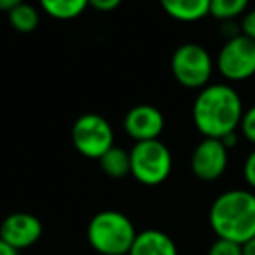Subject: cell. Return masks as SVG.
Listing matches in <instances>:
<instances>
[{
  "instance_id": "26",
  "label": "cell",
  "mask_w": 255,
  "mask_h": 255,
  "mask_svg": "<svg viewBox=\"0 0 255 255\" xmlns=\"http://www.w3.org/2000/svg\"><path fill=\"white\" fill-rule=\"evenodd\" d=\"M126 255H128V254H126Z\"/></svg>"
},
{
  "instance_id": "12",
  "label": "cell",
  "mask_w": 255,
  "mask_h": 255,
  "mask_svg": "<svg viewBox=\"0 0 255 255\" xmlns=\"http://www.w3.org/2000/svg\"><path fill=\"white\" fill-rule=\"evenodd\" d=\"M163 9L168 16L178 21H198L210 14V0H163Z\"/></svg>"
},
{
  "instance_id": "19",
  "label": "cell",
  "mask_w": 255,
  "mask_h": 255,
  "mask_svg": "<svg viewBox=\"0 0 255 255\" xmlns=\"http://www.w3.org/2000/svg\"><path fill=\"white\" fill-rule=\"evenodd\" d=\"M243 177L252 189H255V149L247 156L243 164Z\"/></svg>"
},
{
  "instance_id": "3",
  "label": "cell",
  "mask_w": 255,
  "mask_h": 255,
  "mask_svg": "<svg viewBox=\"0 0 255 255\" xmlns=\"http://www.w3.org/2000/svg\"><path fill=\"white\" fill-rule=\"evenodd\" d=\"M136 231L131 220L116 210L96 213L88 226L89 245L102 255H126L131 250Z\"/></svg>"
},
{
  "instance_id": "11",
  "label": "cell",
  "mask_w": 255,
  "mask_h": 255,
  "mask_svg": "<svg viewBox=\"0 0 255 255\" xmlns=\"http://www.w3.org/2000/svg\"><path fill=\"white\" fill-rule=\"evenodd\" d=\"M128 255H178L177 245L163 231L147 229L136 234Z\"/></svg>"
},
{
  "instance_id": "18",
  "label": "cell",
  "mask_w": 255,
  "mask_h": 255,
  "mask_svg": "<svg viewBox=\"0 0 255 255\" xmlns=\"http://www.w3.org/2000/svg\"><path fill=\"white\" fill-rule=\"evenodd\" d=\"M240 128H241V133H243L245 138L255 145V105H252L250 109L245 110Z\"/></svg>"
},
{
  "instance_id": "9",
  "label": "cell",
  "mask_w": 255,
  "mask_h": 255,
  "mask_svg": "<svg viewBox=\"0 0 255 255\" xmlns=\"http://www.w3.org/2000/svg\"><path fill=\"white\" fill-rule=\"evenodd\" d=\"M40 236H42V222L32 213H11L0 224V238L18 252L32 247L40 240Z\"/></svg>"
},
{
  "instance_id": "10",
  "label": "cell",
  "mask_w": 255,
  "mask_h": 255,
  "mask_svg": "<svg viewBox=\"0 0 255 255\" xmlns=\"http://www.w3.org/2000/svg\"><path fill=\"white\" fill-rule=\"evenodd\" d=\"M164 128V117L152 105H136L124 117V129L136 142L157 140Z\"/></svg>"
},
{
  "instance_id": "23",
  "label": "cell",
  "mask_w": 255,
  "mask_h": 255,
  "mask_svg": "<svg viewBox=\"0 0 255 255\" xmlns=\"http://www.w3.org/2000/svg\"><path fill=\"white\" fill-rule=\"evenodd\" d=\"M18 4H19V0H0V11H4L9 14Z\"/></svg>"
},
{
  "instance_id": "22",
  "label": "cell",
  "mask_w": 255,
  "mask_h": 255,
  "mask_svg": "<svg viewBox=\"0 0 255 255\" xmlns=\"http://www.w3.org/2000/svg\"><path fill=\"white\" fill-rule=\"evenodd\" d=\"M0 255H19V252L0 238Z\"/></svg>"
},
{
  "instance_id": "14",
  "label": "cell",
  "mask_w": 255,
  "mask_h": 255,
  "mask_svg": "<svg viewBox=\"0 0 255 255\" xmlns=\"http://www.w3.org/2000/svg\"><path fill=\"white\" fill-rule=\"evenodd\" d=\"M40 5L51 18L65 21V19L79 18L89 4L86 0H44Z\"/></svg>"
},
{
  "instance_id": "15",
  "label": "cell",
  "mask_w": 255,
  "mask_h": 255,
  "mask_svg": "<svg viewBox=\"0 0 255 255\" xmlns=\"http://www.w3.org/2000/svg\"><path fill=\"white\" fill-rule=\"evenodd\" d=\"M7 18H9V23L12 25V28L21 33H30L39 26V11H37L33 5L23 4V2H19V4L9 12Z\"/></svg>"
},
{
  "instance_id": "2",
  "label": "cell",
  "mask_w": 255,
  "mask_h": 255,
  "mask_svg": "<svg viewBox=\"0 0 255 255\" xmlns=\"http://www.w3.org/2000/svg\"><path fill=\"white\" fill-rule=\"evenodd\" d=\"M210 226L219 240L243 247L255 238V194L243 189L226 191L212 203Z\"/></svg>"
},
{
  "instance_id": "25",
  "label": "cell",
  "mask_w": 255,
  "mask_h": 255,
  "mask_svg": "<svg viewBox=\"0 0 255 255\" xmlns=\"http://www.w3.org/2000/svg\"><path fill=\"white\" fill-rule=\"evenodd\" d=\"M243 255H255V238L243 245Z\"/></svg>"
},
{
  "instance_id": "13",
  "label": "cell",
  "mask_w": 255,
  "mask_h": 255,
  "mask_svg": "<svg viewBox=\"0 0 255 255\" xmlns=\"http://www.w3.org/2000/svg\"><path fill=\"white\" fill-rule=\"evenodd\" d=\"M98 161L102 170L112 178H123L131 173V157H129V152H126L121 147L114 145Z\"/></svg>"
},
{
  "instance_id": "6",
  "label": "cell",
  "mask_w": 255,
  "mask_h": 255,
  "mask_svg": "<svg viewBox=\"0 0 255 255\" xmlns=\"http://www.w3.org/2000/svg\"><path fill=\"white\" fill-rule=\"evenodd\" d=\"M72 142L84 157L100 159L114 147L112 126L98 114H84L72 128Z\"/></svg>"
},
{
  "instance_id": "4",
  "label": "cell",
  "mask_w": 255,
  "mask_h": 255,
  "mask_svg": "<svg viewBox=\"0 0 255 255\" xmlns=\"http://www.w3.org/2000/svg\"><path fill=\"white\" fill-rule=\"evenodd\" d=\"M131 175L143 185H159L170 177L173 159L161 140L136 142L129 150Z\"/></svg>"
},
{
  "instance_id": "8",
  "label": "cell",
  "mask_w": 255,
  "mask_h": 255,
  "mask_svg": "<svg viewBox=\"0 0 255 255\" xmlns=\"http://www.w3.org/2000/svg\"><path fill=\"white\" fill-rule=\"evenodd\" d=\"M229 161L227 149L220 140L205 138L196 145L191 157L192 173L203 182H213L224 175Z\"/></svg>"
},
{
  "instance_id": "7",
  "label": "cell",
  "mask_w": 255,
  "mask_h": 255,
  "mask_svg": "<svg viewBox=\"0 0 255 255\" xmlns=\"http://www.w3.org/2000/svg\"><path fill=\"white\" fill-rule=\"evenodd\" d=\"M217 68L227 81H247L255 75V40L243 33L231 37L217 56Z\"/></svg>"
},
{
  "instance_id": "17",
  "label": "cell",
  "mask_w": 255,
  "mask_h": 255,
  "mask_svg": "<svg viewBox=\"0 0 255 255\" xmlns=\"http://www.w3.org/2000/svg\"><path fill=\"white\" fill-rule=\"evenodd\" d=\"M208 255H243V247L238 243L217 238L213 245L210 247Z\"/></svg>"
},
{
  "instance_id": "24",
  "label": "cell",
  "mask_w": 255,
  "mask_h": 255,
  "mask_svg": "<svg viewBox=\"0 0 255 255\" xmlns=\"http://www.w3.org/2000/svg\"><path fill=\"white\" fill-rule=\"evenodd\" d=\"M220 142L224 143V145H226V149L229 150L231 147H234L238 143V136H236V133H231V135H227V136H224L222 140H220Z\"/></svg>"
},
{
  "instance_id": "20",
  "label": "cell",
  "mask_w": 255,
  "mask_h": 255,
  "mask_svg": "<svg viewBox=\"0 0 255 255\" xmlns=\"http://www.w3.org/2000/svg\"><path fill=\"white\" fill-rule=\"evenodd\" d=\"M241 33L248 39L255 40V9L245 12L243 21H241Z\"/></svg>"
},
{
  "instance_id": "5",
  "label": "cell",
  "mask_w": 255,
  "mask_h": 255,
  "mask_svg": "<svg viewBox=\"0 0 255 255\" xmlns=\"http://www.w3.org/2000/svg\"><path fill=\"white\" fill-rule=\"evenodd\" d=\"M171 72L178 84H182L184 88L203 89L208 86V81L212 77V56L199 44H184L171 56Z\"/></svg>"
},
{
  "instance_id": "1",
  "label": "cell",
  "mask_w": 255,
  "mask_h": 255,
  "mask_svg": "<svg viewBox=\"0 0 255 255\" xmlns=\"http://www.w3.org/2000/svg\"><path fill=\"white\" fill-rule=\"evenodd\" d=\"M243 102L227 84H210L199 91L192 107V119L205 138L222 140L236 133L243 119Z\"/></svg>"
},
{
  "instance_id": "21",
  "label": "cell",
  "mask_w": 255,
  "mask_h": 255,
  "mask_svg": "<svg viewBox=\"0 0 255 255\" xmlns=\"http://www.w3.org/2000/svg\"><path fill=\"white\" fill-rule=\"evenodd\" d=\"M89 5L95 7L96 11L107 12V11H114L116 7H119V0H93V2H89Z\"/></svg>"
},
{
  "instance_id": "16",
  "label": "cell",
  "mask_w": 255,
  "mask_h": 255,
  "mask_svg": "<svg viewBox=\"0 0 255 255\" xmlns=\"http://www.w3.org/2000/svg\"><path fill=\"white\" fill-rule=\"evenodd\" d=\"M247 9L248 4L245 0H210V16L224 23H229L245 14Z\"/></svg>"
}]
</instances>
